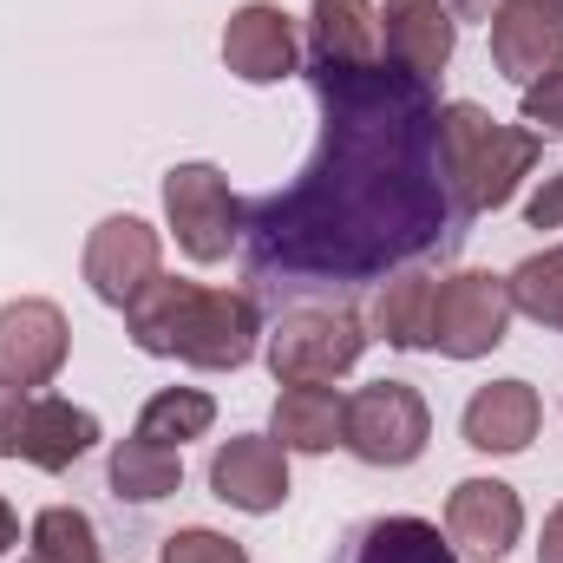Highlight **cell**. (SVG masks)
Masks as SVG:
<instances>
[{"label": "cell", "mask_w": 563, "mask_h": 563, "mask_svg": "<svg viewBox=\"0 0 563 563\" xmlns=\"http://www.w3.org/2000/svg\"><path fill=\"white\" fill-rule=\"evenodd\" d=\"M525 125H531L538 139H563V73L525 86Z\"/></svg>", "instance_id": "484cf974"}, {"label": "cell", "mask_w": 563, "mask_h": 563, "mask_svg": "<svg viewBox=\"0 0 563 563\" xmlns=\"http://www.w3.org/2000/svg\"><path fill=\"white\" fill-rule=\"evenodd\" d=\"M99 413L59 400V394H0V459L66 472L99 445Z\"/></svg>", "instance_id": "5b68a950"}, {"label": "cell", "mask_w": 563, "mask_h": 563, "mask_svg": "<svg viewBox=\"0 0 563 563\" xmlns=\"http://www.w3.org/2000/svg\"><path fill=\"white\" fill-rule=\"evenodd\" d=\"M73 354V328L59 314V301L46 295H20L0 308V394H40L59 380Z\"/></svg>", "instance_id": "9c48e42d"}, {"label": "cell", "mask_w": 563, "mask_h": 563, "mask_svg": "<svg viewBox=\"0 0 563 563\" xmlns=\"http://www.w3.org/2000/svg\"><path fill=\"white\" fill-rule=\"evenodd\" d=\"M445 7H452V20H492L505 0H445Z\"/></svg>", "instance_id": "f1b7e54d"}, {"label": "cell", "mask_w": 563, "mask_h": 563, "mask_svg": "<svg viewBox=\"0 0 563 563\" xmlns=\"http://www.w3.org/2000/svg\"><path fill=\"white\" fill-rule=\"evenodd\" d=\"M112 492L119 498H132V505H157V498H170L177 485H184V459H177V445H157V439H119L112 445Z\"/></svg>", "instance_id": "44dd1931"}, {"label": "cell", "mask_w": 563, "mask_h": 563, "mask_svg": "<svg viewBox=\"0 0 563 563\" xmlns=\"http://www.w3.org/2000/svg\"><path fill=\"white\" fill-rule=\"evenodd\" d=\"M426 439H432V413H426L413 380H374V387L347 394V432H341V445L361 465L400 472V465H413L426 452Z\"/></svg>", "instance_id": "ba28073f"}, {"label": "cell", "mask_w": 563, "mask_h": 563, "mask_svg": "<svg viewBox=\"0 0 563 563\" xmlns=\"http://www.w3.org/2000/svg\"><path fill=\"white\" fill-rule=\"evenodd\" d=\"M367 321L354 308H334V301H301V308H282L276 328L263 334V361L282 387H334L341 374L361 367L367 354Z\"/></svg>", "instance_id": "277c9868"}, {"label": "cell", "mask_w": 563, "mask_h": 563, "mask_svg": "<svg viewBox=\"0 0 563 563\" xmlns=\"http://www.w3.org/2000/svg\"><path fill=\"white\" fill-rule=\"evenodd\" d=\"M164 217L190 263H223L243 243V197L217 164H170L164 170Z\"/></svg>", "instance_id": "8992f818"}, {"label": "cell", "mask_w": 563, "mask_h": 563, "mask_svg": "<svg viewBox=\"0 0 563 563\" xmlns=\"http://www.w3.org/2000/svg\"><path fill=\"white\" fill-rule=\"evenodd\" d=\"M538 563H563V505L544 518V544H538Z\"/></svg>", "instance_id": "83f0119b"}, {"label": "cell", "mask_w": 563, "mask_h": 563, "mask_svg": "<svg viewBox=\"0 0 563 563\" xmlns=\"http://www.w3.org/2000/svg\"><path fill=\"white\" fill-rule=\"evenodd\" d=\"M459 46V20L445 0H387L380 7V53L387 66L413 73V79H439L452 66Z\"/></svg>", "instance_id": "9a60e30c"}, {"label": "cell", "mask_w": 563, "mask_h": 563, "mask_svg": "<svg viewBox=\"0 0 563 563\" xmlns=\"http://www.w3.org/2000/svg\"><path fill=\"white\" fill-rule=\"evenodd\" d=\"M26 544H33V563H99V531L73 505H46L26 531Z\"/></svg>", "instance_id": "cb8c5ba5"}, {"label": "cell", "mask_w": 563, "mask_h": 563, "mask_svg": "<svg viewBox=\"0 0 563 563\" xmlns=\"http://www.w3.org/2000/svg\"><path fill=\"white\" fill-rule=\"evenodd\" d=\"M432 295H439V276L426 269H400V276L380 282L374 308H367V334L400 347V354H420L432 347Z\"/></svg>", "instance_id": "d6986e66"}, {"label": "cell", "mask_w": 563, "mask_h": 563, "mask_svg": "<svg viewBox=\"0 0 563 563\" xmlns=\"http://www.w3.org/2000/svg\"><path fill=\"white\" fill-rule=\"evenodd\" d=\"M157 563H250V551H243L236 538H223V531L190 525V531H170V538H164Z\"/></svg>", "instance_id": "d4e9b609"}, {"label": "cell", "mask_w": 563, "mask_h": 563, "mask_svg": "<svg viewBox=\"0 0 563 563\" xmlns=\"http://www.w3.org/2000/svg\"><path fill=\"white\" fill-rule=\"evenodd\" d=\"M321 139L288 190L243 203L250 295L367 288L465 236L439 177V99L387 59L308 66Z\"/></svg>", "instance_id": "6da1fadb"}, {"label": "cell", "mask_w": 563, "mask_h": 563, "mask_svg": "<svg viewBox=\"0 0 563 563\" xmlns=\"http://www.w3.org/2000/svg\"><path fill=\"white\" fill-rule=\"evenodd\" d=\"M538 426H544V407H538V387H531V380H492V387H478V394L465 400V413H459L465 445H472V452H492V459L525 452V445L538 439Z\"/></svg>", "instance_id": "2e32d148"}, {"label": "cell", "mask_w": 563, "mask_h": 563, "mask_svg": "<svg viewBox=\"0 0 563 563\" xmlns=\"http://www.w3.org/2000/svg\"><path fill=\"white\" fill-rule=\"evenodd\" d=\"M217 426V400L210 394H197V387H164V394H151L139 413V432L144 439H157V445H190V439H203Z\"/></svg>", "instance_id": "7402d4cb"}, {"label": "cell", "mask_w": 563, "mask_h": 563, "mask_svg": "<svg viewBox=\"0 0 563 563\" xmlns=\"http://www.w3.org/2000/svg\"><path fill=\"white\" fill-rule=\"evenodd\" d=\"M125 334L139 354L184 361L203 374H236L263 347V308L250 288H210V282L157 276L139 301L125 308Z\"/></svg>", "instance_id": "7a4b0ae2"}, {"label": "cell", "mask_w": 563, "mask_h": 563, "mask_svg": "<svg viewBox=\"0 0 563 563\" xmlns=\"http://www.w3.org/2000/svg\"><path fill=\"white\" fill-rule=\"evenodd\" d=\"M445 538L452 551H472L485 563L511 558L525 538V498L505 478H459L445 498Z\"/></svg>", "instance_id": "8fae6325"}, {"label": "cell", "mask_w": 563, "mask_h": 563, "mask_svg": "<svg viewBox=\"0 0 563 563\" xmlns=\"http://www.w3.org/2000/svg\"><path fill=\"white\" fill-rule=\"evenodd\" d=\"M538 157H544V139L531 125H505L472 99L439 106V177L465 223L485 210H505L518 184L538 170Z\"/></svg>", "instance_id": "3957f363"}, {"label": "cell", "mask_w": 563, "mask_h": 563, "mask_svg": "<svg viewBox=\"0 0 563 563\" xmlns=\"http://www.w3.org/2000/svg\"><path fill=\"white\" fill-rule=\"evenodd\" d=\"M210 492L250 518H269L288 505V452L263 432H236L210 452Z\"/></svg>", "instance_id": "4fadbf2b"}, {"label": "cell", "mask_w": 563, "mask_h": 563, "mask_svg": "<svg viewBox=\"0 0 563 563\" xmlns=\"http://www.w3.org/2000/svg\"><path fill=\"white\" fill-rule=\"evenodd\" d=\"M551 7H558V13H563V0H551Z\"/></svg>", "instance_id": "4dcf8cb0"}, {"label": "cell", "mask_w": 563, "mask_h": 563, "mask_svg": "<svg viewBox=\"0 0 563 563\" xmlns=\"http://www.w3.org/2000/svg\"><path fill=\"white\" fill-rule=\"evenodd\" d=\"M13 544H20V518H13V505L0 498V558H7Z\"/></svg>", "instance_id": "f546056e"}, {"label": "cell", "mask_w": 563, "mask_h": 563, "mask_svg": "<svg viewBox=\"0 0 563 563\" xmlns=\"http://www.w3.org/2000/svg\"><path fill=\"white\" fill-rule=\"evenodd\" d=\"M485 26H492V66L511 86H538L563 73V13L551 0H505Z\"/></svg>", "instance_id": "7c38bea8"}, {"label": "cell", "mask_w": 563, "mask_h": 563, "mask_svg": "<svg viewBox=\"0 0 563 563\" xmlns=\"http://www.w3.org/2000/svg\"><path fill=\"white\" fill-rule=\"evenodd\" d=\"M347 432V394L334 387H282L276 413H269V439L282 452H334Z\"/></svg>", "instance_id": "ffe728a7"}, {"label": "cell", "mask_w": 563, "mask_h": 563, "mask_svg": "<svg viewBox=\"0 0 563 563\" xmlns=\"http://www.w3.org/2000/svg\"><path fill=\"white\" fill-rule=\"evenodd\" d=\"M223 66L243 86H282L288 73H301V46H295V20L276 0H243L223 26Z\"/></svg>", "instance_id": "5bb4252c"}, {"label": "cell", "mask_w": 563, "mask_h": 563, "mask_svg": "<svg viewBox=\"0 0 563 563\" xmlns=\"http://www.w3.org/2000/svg\"><path fill=\"white\" fill-rule=\"evenodd\" d=\"M505 282H511V308H518V314H531L538 328H558L563 334V243L525 256Z\"/></svg>", "instance_id": "603a6c76"}, {"label": "cell", "mask_w": 563, "mask_h": 563, "mask_svg": "<svg viewBox=\"0 0 563 563\" xmlns=\"http://www.w3.org/2000/svg\"><path fill=\"white\" fill-rule=\"evenodd\" d=\"M380 7L374 0H314L308 7V66H374Z\"/></svg>", "instance_id": "ac0fdd59"}, {"label": "cell", "mask_w": 563, "mask_h": 563, "mask_svg": "<svg viewBox=\"0 0 563 563\" xmlns=\"http://www.w3.org/2000/svg\"><path fill=\"white\" fill-rule=\"evenodd\" d=\"M79 269H86L92 295L106 308H132L144 288L164 276V243L144 217H106V223H92Z\"/></svg>", "instance_id": "30bf717a"}, {"label": "cell", "mask_w": 563, "mask_h": 563, "mask_svg": "<svg viewBox=\"0 0 563 563\" xmlns=\"http://www.w3.org/2000/svg\"><path fill=\"white\" fill-rule=\"evenodd\" d=\"M334 563H459V551H452V538L439 525L394 511V518H361L341 538Z\"/></svg>", "instance_id": "e0dca14e"}, {"label": "cell", "mask_w": 563, "mask_h": 563, "mask_svg": "<svg viewBox=\"0 0 563 563\" xmlns=\"http://www.w3.org/2000/svg\"><path fill=\"white\" fill-rule=\"evenodd\" d=\"M525 217H531V230H558V223H563V170L538 190V197H531V210H525Z\"/></svg>", "instance_id": "4316f807"}, {"label": "cell", "mask_w": 563, "mask_h": 563, "mask_svg": "<svg viewBox=\"0 0 563 563\" xmlns=\"http://www.w3.org/2000/svg\"><path fill=\"white\" fill-rule=\"evenodd\" d=\"M511 282L492 269H452L439 276L432 295V354L445 361H478L492 347H505L511 334Z\"/></svg>", "instance_id": "52a82bcc"}]
</instances>
